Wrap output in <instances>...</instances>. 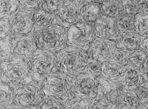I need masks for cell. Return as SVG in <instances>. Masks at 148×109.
I'll list each match as a JSON object with an SVG mask.
<instances>
[{
    "label": "cell",
    "instance_id": "cell-1",
    "mask_svg": "<svg viewBox=\"0 0 148 109\" xmlns=\"http://www.w3.org/2000/svg\"><path fill=\"white\" fill-rule=\"evenodd\" d=\"M56 71L72 79L84 73L89 56L86 51L67 46L56 54Z\"/></svg>",
    "mask_w": 148,
    "mask_h": 109
},
{
    "label": "cell",
    "instance_id": "cell-2",
    "mask_svg": "<svg viewBox=\"0 0 148 109\" xmlns=\"http://www.w3.org/2000/svg\"><path fill=\"white\" fill-rule=\"evenodd\" d=\"M38 49L57 54L67 46L66 28L57 21L34 34Z\"/></svg>",
    "mask_w": 148,
    "mask_h": 109
},
{
    "label": "cell",
    "instance_id": "cell-3",
    "mask_svg": "<svg viewBox=\"0 0 148 109\" xmlns=\"http://www.w3.org/2000/svg\"><path fill=\"white\" fill-rule=\"evenodd\" d=\"M71 80L57 71L53 73L40 84L45 98L56 99L65 104L73 98Z\"/></svg>",
    "mask_w": 148,
    "mask_h": 109
},
{
    "label": "cell",
    "instance_id": "cell-4",
    "mask_svg": "<svg viewBox=\"0 0 148 109\" xmlns=\"http://www.w3.org/2000/svg\"><path fill=\"white\" fill-rule=\"evenodd\" d=\"M25 62L33 79L38 83L56 71V54L45 50L37 49Z\"/></svg>",
    "mask_w": 148,
    "mask_h": 109
},
{
    "label": "cell",
    "instance_id": "cell-5",
    "mask_svg": "<svg viewBox=\"0 0 148 109\" xmlns=\"http://www.w3.org/2000/svg\"><path fill=\"white\" fill-rule=\"evenodd\" d=\"M1 82L14 88L33 80L25 60L14 58L1 62Z\"/></svg>",
    "mask_w": 148,
    "mask_h": 109
},
{
    "label": "cell",
    "instance_id": "cell-6",
    "mask_svg": "<svg viewBox=\"0 0 148 109\" xmlns=\"http://www.w3.org/2000/svg\"><path fill=\"white\" fill-rule=\"evenodd\" d=\"M32 81L14 88V103L25 109H37L45 99L40 84Z\"/></svg>",
    "mask_w": 148,
    "mask_h": 109
},
{
    "label": "cell",
    "instance_id": "cell-7",
    "mask_svg": "<svg viewBox=\"0 0 148 109\" xmlns=\"http://www.w3.org/2000/svg\"><path fill=\"white\" fill-rule=\"evenodd\" d=\"M67 45L87 51L96 38L93 25L79 21L66 29Z\"/></svg>",
    "mask_w": 148,
    "mask_h": 109
},
{
    "label": "cell",
    "instance_id": "cell-8",
    "mask_svg": "<svg viewBox=\"0 0 148 109\" xmlns=\"http://www.w3.org/2000/svg\"><path fill=\"white\" fill-rule=\"evenodd\" d=\"M99 80L87 73L79 74L71 80L73 97L84 100H97Z\"/></svg>",
    "mask_w": 148,
    "mask_h": 109
},
{
    "label": "cell",
    "instance_id": "cell-9",
    "mask_svg": "<svg viewBox=\"0 0 148 109\" xmlns=\"http://www.w3.org/2000/svg\"><path fill=\"white\" fill-rule=\"evenodd\" d=\"M9 20L13 39L31 36L35 34V28L31 14L19 9Z\"/></svg>",
    "mask_w": 148,
    "mask_h": 109
},
{
    "label": "cell",
    "instance_id": "cell-10",
    "mask_svg": "<svg viewBox=\"0 0 148 109\" xmlns=\"http://www.w3.org/2000/svg\"><path fill=\"white\" fill-rule=\"evenodd\" d=\"M97 99L113 103L120 100L122 92L124 88L119 80H112L100 77L99 79Z\"/></svg>",
    "mask_w": 148,
    "mask_h": 109
},
{
    "label": "cell",
    "instance_id": "cell-11",
    "mask_svg": "<svg viewBox=\"0 0 148 109\" xmlns=\"http://www.w3.org/2000/svg\"><path fill=\"white\" fill-rule=\"evenodd\" d=\"M116 20L103 14L99 17L93 25L96 38L110 40L116 43L120 34Z\"/></svg>",
    "mask_w": 148,
    "mask_h": 109
},
{
    "label": "cell",
    "instance_id": "cell-12",
    "mask_svg": "<svg viewBox=\"0 0 148 109\" xmlns=\"http://www.w3.org/2000/svg\"><path fill=\"white\" fill-rule=\"evenodd\" d=\"M115 41L106 39L96 38L87 51L89 57L103 63L113 58Z\"/></svg>",
    "mask_w": 148,
    "mask_h": 109
},
{
    "label": "cell",
    "instance_id": "cell-13",
    "mask_svg": "<svg viewBox=\"0 0 148 109\" xmlns=\"http://www.w3.org/2000/svg\"><path fill=\"white\" fill-rule=\"evenodd\" d=\"M14 58L27 60L38 49L34 34L15 38L12 40Z\"/></svg>",
    "mask_w": 148,
    "mask_h": 109
},
{
    "label": "cell",
    "instance_id": "cell-14",
    "mask_svg": "<svg viewBox=\"0 0 148 109\" xmlns=\"http://www.w3.org/2000/svg\"><path fill=\"white\" fill-rule=\"evenodd\" d=\"M80 5L76 2L66 0L63 6L56 15L57 21L66 29L78 22L80 21Z\"/></svg>",
    "mask_w": 148,
    "mask_h": 109
},
{
    "label": "cell",
    "instance_id": "cell-15",
    "mask_svg": "<svg viewBox=\"0 0 148 109\" xmlns=\"http://www.w3.org/2000/svg\"><path fill=\"white\" fill-rule=\"evenodd\" d=\"M119 81L124 89L135 90L144 81L140 68L128 62L123 66Z\"/></svg>",
    "mask_w": 148,
    "mask_h": 109
},
{
    "label": "cell",
    "instance_id": "cell-16",
    "mask_svg": "<svg viewBox=\"0 0 148 109\" xmlns=\"http://www.w3.org/2000/svg\"><path fill=\"white\" fill-rule=\"evenodd\" d=\"M103 15L101 5L83 3L79 7V20L93 25Z\"/></svg>",
    "mask_w": 148,
    "mask_h": 109
},
{
    "label": "cell",
    "instance_id": "cell-17",
    "mask_svg": "<svg viewBox=\"0 0 148 109\" xmlns=\"http://www.w3.org/2000/svg\"><path fill=\"white\" fill-rule=\"evenodd\" d=\"M141 36L134 30L126 31L120 34L116 45L130 52L139 49Z\"/></svg>",
    "mask_w": 148,
    "mask_h": 109
},
{
    "label": "cell",
    "instance_id": "cell-18",
    "mask_svg": "<svg viewBox=\"0 0 148 109\" xmlns=\"http://www.w3.org/2000/svg\"><path fill=\"white\" fill-rule=\"evenodd\" d=\"M35 28V33L39 32L57 21L56 15L47 12L40 8L32 15Z\"/></svg>",
    "mask_w": 148,
    "mask_h": 109
},
{
    "label": "cell",
    "instance_id": "cell-19",
    "mask_svg": "<svg viewBox=\"0 0 148 109\" xmlns=\"http://www.w3.org/2000/svg\"><path fill=\"white\" fill-rule=\"evenodd\" d=\"M123 66L114 59L109 60L102 63L101 76L109 79L119 80Z\"/></svg>",
    "mask_w": 148,
    "mask_h": 109
},
{
    "label": "cell",
    "instance_id": "cell-20",
    "mask_svg": "<svg viewBox=\"0 0 148 109\" xmlns=\"http://www.w3.org/2000/svg\"><path fill=\"white\" fill-rule=\"evenodd\" d=\"M101 7L103 15L116 19L123 14L121 0H105Z\"/></svg>",
    "mask_w": 148,
    "mask_h": 109
},
{
    "label": "cell",
    "instance_id": "cell-21",
    "mask_svg": "<svg viewBox=\"0 0 148 109\" xmlns=\"http://www.w3.org/2000/svg\"><path fill=\"white\" fill-rule=\"evenodd\" d=\"M19 9L18 0H0V18L9 19Z\"/></svg>",
    "mask_w": 148,
    "mask_h": 109
},
{
    "label": "cell",
    "instance_id": "cell-22",
    "mask_svg": "<svg viewBox=\"0 0 148 109\" xmlns=\"http://www.w3.org/2000/svg\"><path fill=\"white\" fill-rule=\"evenodd\" d=\"M1 109H4L14 102V88L1 83Z\"/></svg>",
    "mask_w": 148,
    "mask_h": 109
},
{
    "label": "cell",
    "instance_id": "cell-23",
    "mask_svg": "<svg viewBox=\"0 0 148 109\" xmlns=\"http://www.w3.org/2000/svg\"><path fill=\"white\" fill-rule=\"evenodd\" d=\"M134 30L140 36L148 32V14L138 12L134 16Z\"/></svg>",
    "mask_w": 148,
    "mask_h": 109
},
{
    "label": "cell",
    "instance_id": "cell-24",
    "mask_svg": "<svg viewBox=\"0 0 148 109\" xmlns=\"http://www.w3.org/2000/svg\"><path fill=\"white\" fill-rule=\"evenodd\" d=\"M134 16L123 14L116 19V25L120 34L126 31L134 30Z\"/></svg>",
    "mask_w": 148,
    "mask_h": 109
},
{
    "label": "cell",
    "instance_id": "cell-25",
    "mask_svg": "<svg viewBox=\"0 0 148 109\" xmlns=\"http://www.w3.org/2000/svg\"><path fill=\"white\" fill-rule=\"evenodd\" d=\"M97 100L73 98L65 103V109H92Z\"/></svg>",
    "mask_w": 148,
    "mask_h": 109
},
{
    "label": "cell",
    "instance_id": "cell-26",
    "mask_svg": "<svg viewBox=\"0 0 148 109\" xmlns=\"http://www.w3.org/2000/svg\"><path fill=\"white\" fill-rule=\"evenodd\" d=\"M0 58L1 62H6L14 58L12 40H1Z\"/></svg>",
    "mask_w": 148,
    "mask_h": 109
},
{
    "label": "cell",
    "instance_id": "cell-27",
    "mask_svg": "<svg viewBox=\"0 0 148 109\" xmlns=\"http://www.w3.org/2000/svg\"><path fill=\"white\" fill-rule=\"evenodd\" d=\"M19 9L32 15L34 13L40 9L43 0H18Z\"/></svg>",
    "mask_w": 148,
    "mask_h": 109
},
{
    "label": "cell",
    "instance_id": "cell-28",
    "mask_svg": "<svg viewBox=\"0 0 148 109\" xmlns=\"http://www.w3.org/2000/svg\"><path fill=\"white\" fill-rule=\"evenodd\" d=\"M122 104L133 106H137L140 105V101L137 93L133 90L124 89L121 94L120 100Z\"/></svg>",
    "mask_w": 148,
    "mask_h": 109
},
{
    "label": "cell",
    "instance_id": "cell-29",
    "mask_svg": "<svg viewBox=\"0 0 148 109\" xmlns=\"http://www.w3.org/2000/svg\"><path fill=\"white\" fill-rule=\"evenodd\" d=\"M102 63L89 57L87 64L85 67L84 73L96 77L101 76Z\"/></svg>",
    "mask_w": 148,
    "mask_h": 109
},
{
    "label": "cell",
    "instance_id": "cell-30",
    "mask_svg": "<svg viewBox=\"0 0 148 109\" xmlns=\"http://www.w3.org/2000/svg\"><path fill=\"white\" fill-rule=\"evenodd\" d=\"M66 0H43L41 8L49 13L56 15Z\"/></svg>",
    "mask_w": 148,
    "mask_h": 109
},
{
    "label": "cell",
    "instance_id": "cell-31",
    "mask_svg": "<svg viewBox=\"0 0 148 109\" xmlns=\"http://www.w3.org/2000/svg\"><path fill=\"white\" fill-rule=\"evenodd\" d=\"M0 39L1 40L13 39L12 32L9 19H1L0 21Z\"/></svg>",
    "mask_w": 148,
    "mask_h": 109
},
{
    "label": "cell",
    "instance_id": "cell-32",
    "mask_svg": "<svg viewBox=\"0 0 148 109\" xmlns=\"http://www.w3.org/2000/svg\"><path fill=\"white\" fill-rule=\"evenodd\" d=\"M148 56V54L139 48L130 52L128 62L140 68Z\"/></svg>",
    "mask_w": 148,
    "mask_h": 109
},
{
    "label": "cell",
    "instance_id": "cell-33",
    "mask_svg": "<svg viewBox=\"0 0 148 109\" xmlns=\"http://www.w3.org/2000/svg\"><path fill=\"white\" fill-rule=\"evenodd\" d=\"M130 52L116 45L113 53V59L123 66L129 61Z\"/></svg>",
    "mask_w": 148,
    "mask_h": 109
},
{
    "label": "cell",
    "instance_id": "cell-34",
    "mask_svg": "<svg viewBox=\"0 0 148 109\" xmlns=\"http://www.w3.org/2000/svg\"><path fill=\"white\" fill-rule=\"evenodd\" d=\"M123 14L135 15L139 12L138 2L136 0H121Z\"/></svg>",
    "mask_w": 148,
    "mask_h": 109
},
{
    "label": "cell",
    "instance_id": "cell-35",
    "mask_svg": "<svg viewBox=\"0 0 148 109\" xmlns=\"http://www.w3.org/2000/svg\"><path fill=\"white\" fill-rule=\"evenodd\" d=\"M37 109H65V104L56 99L45 98Z\"/></svg>",
    "mask_w": 148,
    "mask_h": 109
},
{
    "label": "cell",
    "instance_id": "cell-36",
    "mask_svg": "<svg viewBox=\"0 0 148 109\" xmlns=\"http://www.w3.org/2000/svg\"><path fill=\"white\" fill-rule=\"evenodd\" d=\"M137 93L140 103L148 102V82L143 81L138 86Z\"/></svg>",
    "mask_w": 148,
    "mask_h": 109
},
{
    "label": "cell",
    "instance_id": "cell-37",
    "mask_svg": "<svg viewBox=\"0 0 148 109\" xmlns=\"http://www.w3.org/2000/svg\"><path fill=\"white\" fill-rule=\"evenodd\" d=\"M92 109H117V107L112 102L97 99Z\"/></svg>",
    "mask_w": 148,
    "mask_h": 109
},
{
    "label": "cell",
    "instance_id": "cell-38",
    "mask_svg": "<svg viewBox=\"0 0 148 109\" xmlns=\"http://www.w3.org/2000/svg\"><path fill=\"white\" fill-rule=\"evenodd\" d=\"M139 48L148 54V32L141 36Z\"/></svg>",
    "mask_w": 148,
    "mask_h": 109
},
{
    "label": "cell",
    "instance_id": "cell-39",
    "mask_svg": "<svg viewBox=\"0 0 148 109\" xmlns=\"http://www.w3.org/2000/svg\"><path fill=\"white\" fill-rule=\"evenodd\" d=\"M140 70L144 80L148 82V56L140 66Z\"/></svg>",
    "mask_w": 148,
    "mask_h": 109
},
{
    "label": "cell",
    "instance_id": "cell-40",
    "mask_svg": "<svg viewBox=\"0 0 148 109\" xmlns=\"http://www.w3.org/2000/svg\"><path fill=\"white\" fill-rule=\"evenodd\" d=\"M138 4L139 12L148 14V0H141Z\"/></svg>",
    "mask_w": 148,
    "mask_h": 109
},
{
    "label": "cell",
    "instance_id": "cell-41",
    "mask_svg": "<svg viewBox=\"0 0 148 109\" xmlns=\"http://www.w3.org/2000/svg\"><path fill=\"white\" fill-rule=\"evenodd\" d=\"M105 0H83L84 3L101 5Z\"/></svg>",
    "mask_w": 148,
    "mask_h": 109
},
{
    "label": "cell",
    "instance_id": "cell-42",
    "mask_svg": "<svg viewBox=\"0 0 148 109\" xmlns=\"http://www.w3.org/2000/svg\"><path fill=\"white\" fill-rule=\"evenodd\" d=\"M117 109H137V107L125 104H121L117 107Z\"/></svg>",
    "mask_w": 148,
    "mask_h": 109
},
{
    "label": "cell",
    "instance_id": "cell-43",
    "mask_svg": "<svg viewBox=\"0 0 148 109\" xmlns=\"http://www.w3.org/2000/svg\"><path fill=\"white\" fill-rule=\"evenodd\" d=\"M4 109H25L23 107H21L20 106L16 104L14 102L11 104L9 105L8 106L4 108Z\"/></svg>",
    "mask_w": 148,
    "mask_h": 109
},
{
    "label": "cell",
    "instance_id": "cell-44",
    "mask_svg": "<svg viewBox=\"0 0 148 109\" xmlns=\"http://www.w3.org/2000/svg\"><path fill=\"white\" fill-rule=\"evenodd\" d=\"M138 109H148V102L140 104Z\"/></svg>",
    "mask_w": 148,
    "mask_h": 109
},
{
    "label": "cell",
    "instance_id": "cell-45",
    "mask_svg": "<svg viewBox=\"0 0 148 109\" xmlns=\"http://www.w3.org/2000/svg\"><path fill=\"white\" fill-rule=\"evenodd\" d=\"M67 1H73V2H76L78 4L81 5L83 2V0H67Z\"/></svg>",
    "mask_w": 148,
    "mask_h": 109
},
{
    "label": "cell",
    "instance_id": "cell-46",
    "mask_svg": "<svg viewBox=\"0 0 148 109\" xmlns=\"http://www.w3.org/2000/svg\"><path fill=\"white\" fill-rule=\"evenodd\" d=\"M136 1H137L138 2V1H141V0H136Z\"/></svg>",
    "mask_w": 148,
    "mask_h": 109
}]
</instances>
